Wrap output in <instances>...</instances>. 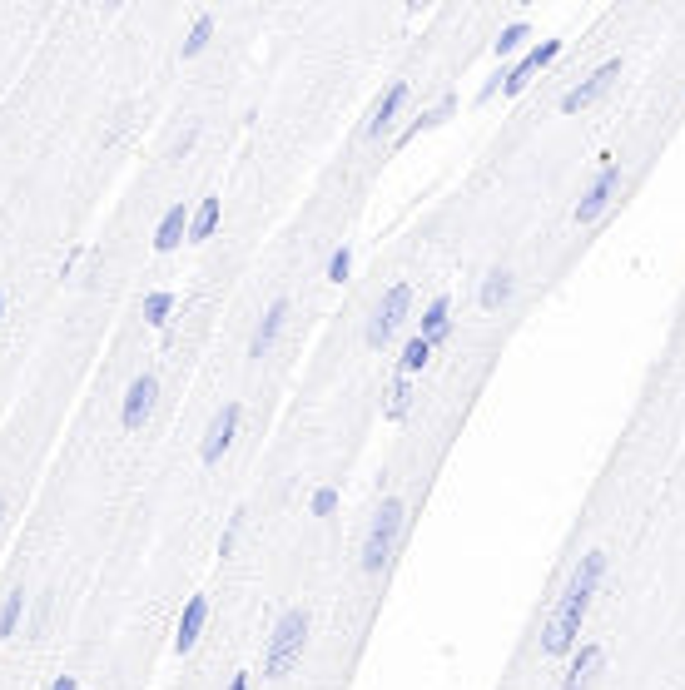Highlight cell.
<instances>
[{
    "label": "cell",
    "instance_id": "obj_1",
    "mask_svg": "<svg viewBox=\"0 0 685 690\" xmlns=\"http://www.w3.org/2000/svg\"><path fill=\"white\" fill-rule=\"evenodd\" d=\"M308 631H313V616L308 606H288L283 616L274 621L269 641H264V676L269 681H288V671L303 661L308 651Z\"/></svg>",
    "mask_w": 685,
    "mask_h": 690
},
{
    "label": "cell",
    "instance_id": "obj_2",
    "mask_svg": "<svg viewBox=\"0 0 685 690\" xmlns=\"http://www.w3.org/2000/svg\"><path fill=\"white\" fill-rule=\"evenodd\" d=\"M403 522H408V507L403 497H383V507L373 512L368 532H363V547H358V571L363 576H378L393 552H398V537H403Z\"/></svg>",
    "mask_w": 685,
    "mask_h": 690
},
{
    "label": "cell",
    "instance_id": "obj_3",
    "mask_svg": "<svg viewBox=\"0 0 685 690\" xmlns=\"http://www.w3.org/2000/svg\"><path fill=\"white\" fill-rule=\"evenodd\" d=\"M412 313V283H393L383 298H378V308H373V318H368V348H388L393 338H398V328L408 323Z\"/></svg>",
    "mask_w": 685,
    "mask_h": 690
},
{
    "label": "cell",
    "instance_id": "obj_4",
    "mask_svg": "<svg viewBox=\"0 0 685 690\" xmlns=\"http://www.w3.org/2000/svg\"><path fill=\"white\" fill-rule=\"evenodd\" d=\"M616 194H621V159H606L601 164V174L586 184V194L576 199V224H596L611 204H616Z\"/></svg>",
    "mask_w": 685,
    "mask_h": 690
},
{
    "label": "cell",
    "instance_id": "obj_5",
    "mask_svg": "<svg viewBox=\"0 0 685 690\" xmlns=\"http://www.w3.org/2000/svg\"><path fill=\"white\" fill-rule=\"evenodd\" d=\"M581 621H586V606L556 601L551 621L542 626V651H547V656H571V651L581 646Z\"/></svg>",
    "mask_w": 685,
    "mask_h": 690
},
{
    "label": "cell",
    "instance_id": "obj_6",
    "mask_svg": "<svg viewBox=\"0 0 685 690\" xmlns=\"http://www.w3.org/2000/svg\"><path fill=\"white\" fill-rule=\"evenodd\" d=\"M239 422H244V403H224L214 422H209V432H204V442H199V462L204 467H214L229 447H234V437H239Z\"/></svg>",
    "mask_w": 685,
    "mask_h": 690
},
{
    "label": "cell",
    "instance_id": "obj_7",
    "mask_svg": "<svg viewBox=\"0 0 685 690\" xmlns=\"http://www.w3.org/2000/svg\"><path fill=\"white\" fill-rule=\"evenodd\" d=\"M601 581H606V552H601V547H591V552L576 561V571H571V581H566L561 601H571V606H586V611H591V596L601 591Z\"/></svg>",
    "mask_w": 685,
    "mask_h": 690
},
{
    "label": "cell",
    "instance_id": "obj_8",
    "mask_svg": "<svg viewBox=\"0 0 685 690\" xmlns=\"http://www.w3.org/2000/svg\"><path fill=\"white\" fill-rule=\"evenodd\" d=\"M561 50H566V40H542V45H532V50L502 75V95H522V90L532 85V75H542Z\"/></svg>",
    "mask_w": 685,
    "mask_h": 690
},
{
    "label": "cell",
    "instance_id": "obj_9",
    "mask_svg": "<svg viewBox=\"0 0 685 690\" xmlns=\"http://www.w3.org/2000/svg\"><path fill=\"white\" fill-rule=\"evenodd\" d=\"M154 403H159V378H154V373H139L135 383H130V393H125L120 427H125V432H144V422H149V413H154Z\"/></svg>",
    "mask_w": 685,
    "mask_h": 690
},
{
    "label": "cell",
    "instance_id": "obj_10",
    "mask_svg": "<svg viewBox=\"0 0 685 690\" xmlns=\"http://www.w3.org/2000/svg\"><path fill=\"white\" fill-rule=\"evenodd\" d=\"M621 75V60H606V65H596L581 85H571L566 95H561V115H576V110H586L591 100H601L606 90H611V80Z\"/></svg>",
    "mask_w": 685,
    "mask_h": 690
},
{
    "label": "cell",
    "instance_id": "obj_11",
    "mask_svg": "<svg viewBox=\"0 0 685 690\" xmlns=\"http://www.w3.org/2000/svg\"><path fill=\"white\" fill-rule=\"evenodd\" d=\"M204 626H209V596H189L184 611H179V626H174V651L189 656V651L199 646Z\"/></svg>",
    "mask_w": 685,
    "mask_h": 690
},
{
    "label": "cell",
    "instance_id": "obj_12",
    "mask_svg": "<svg viewBox=\"0 0 685 690\" xmlns=\"http://www.w3.org/2000/svg\"><path fill=\"white\" fill-rule=\"evenodd\" d=\"M288 313H293L288 298H274V303L264 308V318H259V328H254V338H249V358H269V353H274L278 333H283V323H288Z\"/></svg>",
    "mask_w": 685,
    "mask_h": 690
},
{
    "label": "cell",
    "instance_id": "obj_13",
    "mask_svg": "<svg viewBox=\"0 0 685 690\" xmlns=\"http://www.w3.org/2000/svg\"><path fill=\"white\" fill-rule=\"evenodd\" d=\"M601 666H606V651H601L596 641L576 646V651H571V666H566V681H561V690H586L596 676H601Z\"/></svg>",
    "mask_w": 685,
    "mask_h": 690
},
{
    "label": "cell",
    "instance_id": "obj_14",
    "mask_svg": "<svg viewBox=\"0 0 685 690\" xmlns=\"http://www.w3.org/2000/svg\"><path fill=\"white\" fill-rule=\"evenodd\" d=\"M403 100H408V80H393L388 85V95L373 105V115H368V125H363V139H383L393 130V120H398V110H403Z\"/></svg>",
    "mask_w": 685,
    "mask_h": 690
},
{
    "label": "cell",
    "instance_id": "obj_15",
    "mask_svg": "<svg viewBox=\"0 0 685 690\" xmlns=\"http://www.w3.org/2000/svg\"><path fill=\"white\" fill-rule=\"evenodd\" d=\"M417 338H427L432 348L452 338V298H447V293H437V298L422 308V318H417Z\"/></svg>",
    "mask_w": 685,
    "mask_h": 690
},
{
    "label": "cell",
    "instance_id": "obj_16",
    "mask_svg": "<svg viewBox=\"0 0 685 690\" xmlns=\"http://www.w3.org/2000/svg\"><path fill=\"white\" fill-rule=\"evenodd\" d=\"M179 244H189V209L184 204H169L159 229H154V254H174Z\"/></svg>",
    "mask_w": 685,
    "mask_h": 690
},
{
    "label": "cell",
    "instance_id": "obj_17",
    "mask_svg": "<svg viewBox=\"0 0 685 690\" xmlns=\"http://www.w3.org/2000/svg\"><path fill=\"white\" fill-rule=\"evenodd\" d=\"M452 115H457V95H442V100H437L432 110H422V115L412 120L408 130L398 135V149H403V144H412V139H417V135H427V130H442V125H447Z\"/></svg>",
    "mask_w": 685,
    "mask_h": 690
},
{
    "label": "cell",
    "instance_id": "obj_18",
    "mask_svg": "<svg viewBox=\"0 0 685 690\" xmlns=\"http://www.w3.org/2000/svg\"><path fill=\"white\" fill-rule=\"evenodd\" d=\"M512 293H517V274L512 269H492V274L482 278V288H477V303L487 313H497L502 303H512Z\"/></svg>",
    "mask_w": 685,
    "mask_h": 690
},
{
    "label": "cell",
    "instance_id": "obj_19",
    "mask_svg": "<svg viewBox=\"0 0 685 690\" xmlns=\"http://www.w3.org/2000/svg\"><path fill=\"white\" fill-rule=\"evenodd\" d=\"M219 214H224L219 194H204V199H199V209L189 214V244H204V239H214V229H219Z\"/></svg>",
    "mask_w": 685,
    "mask_h": 690
},
{
    "label": "cell",
    "instance_id": "obj_20",
    "mask_svg": "<svg viewBox=\"0 0 685 690\" xmlns=\"http://www.w3.org/2000/svg\"><path fill=\"white\" fill-rule=\"evenodd\" d=\"M25 621V586H10L5 601H0V641H10Z\"/></svg>",
    "mask_w": 685,
    "mask_h": 690
},
{
    "label": "cell",
    "instance_id": "obj_21",
    "mask_svg": "<svg viewBox=\"0 0 685 690\" xmlns=\"http://www.w3.org/2000/svg\"><path fill=\"white\" fill-rule=\"evenodd\" d=\"M432 353H437V348H432L427 338H417V333H412L408 343H403V358H398V373H403V378H417V373H422V368L432 363Z\"/></svg>",
    "mask_w": 685,
    "mask_h": 690
},
{
    "label": "cell",
    "instance_id": "obj_22",
    "mask_svg": "<svg viewBox=\"0 0 685 690\" xmlns=\"http://www.w3.org/2000/svg\"><path fill=\"white\" fill-rule=\"evenodd\" d=\"M209 40H214V15H194L189 35L179 40V55H184V60H194V55H204V50H209Z\"/></svg>",
    "mask_w": 685,
    "mask_h": 690
},
{
    "label": "cell",
    "instance_id": "obj_23",
    "mask_svg": "<svg viewBox=\"0 0 685 690\" xmlns=\"http://www.w3.org/2000/svg\"><path fill=\"white\" fill-rule=\"evenodd\" d=\"M174 303H179V298H174L169 288H154V293H144L139 313H144V323H149V328H164V323H169V313H174Z\"/></svg>",
    "mask_w": 685,
    "mask_h": 690
},
{
    "label": "cell",
    "instance_id": "obj_24",
    "mask_svg": "<svg viewBox=\"0 0 685 690\" xmlns=\"http://www.w3.org/2000/svg\"><path fill=\"white\" fill-rule=\"evenodd\" d=\"M412 398H417V393H412V378L398 373V383H393V393H388V408H383V417H388V422H403V417L412 413Z\"/></svg>",
    "mask_w": 685,
    "mask_h": 690
},
{
    "label": "cell",
    "instance_id": "obj_25",
    "mask_svg": "<svg viewBox=\"0 0 685 690\" xmlns=\"http://www.w3.org/2000/svg\"><path fill=\"white\" fill-rule=\"evenodd\" d=\"M522 40H532V25H527V20H512V25L492 40V55H497V60H502V55H517Z\"/></svg>",
    "mask_w": 685,
    "mask_h": 690
},
{
    "label": "cell",
    "instance_id": "obj_26",
    "mask_svg": "<svg viewBox=\"0 0 685 690\" xmlns=\"http://www.w3.org/2000/svg\"><path fill=\"white\" fill-rule=\"evenodd\" d=\"M308 512H313V517H333V512H338V487H313Z\"/></svg>",
    "mask_w": 685,
    "mask_h": 690
},
{
    "label": "cell",
    "instance_id": "obj_27",
    "mask_svg": "<svg viewBox=\"0 0 685 690\" xmlns=\"http://www.w3.org/2000/svg\"><path fill=\"white\" fill-rule=\"evenodd\" d=\"M348 274H353V249L343 244V249H333V259H328V283H343Z\"/></svg>",
    "mask_w": 685,
    "mask_h": 690
},
{
    "label": "cell",
    "instance_id": "obj_28",
    "mask_svg": "<svg viewBox=\"0 0 685 690\" xmlns=\"http://www.w3.org/2000/svg\"><path fill=\"white\" fill-rule=\"evenodd\" d=\"M239 532H244V512H234V517H229V527H224V537H219V556H229V552H234Z\"/></svg>",
    "mask_w": 685,
    "mask_h": 690
},
{
    "label": "cell",
    "instance_id": "obj_29",
    "mask_svg": "<svg viewBox=\"0 0 685 690\" xmlns=\"http://www.w3.org/2000/svg\"><path fill=\"white\" fill-rule=\"evenodd\" d=\"M194 139H199V125H189V130H184V135L174 139V159H184V154H189V149H194Z\"/></svg>",
    "mask_w": 685,
    "mask_h": 690
},
{
    "label": "cell",
    "instance_id": "obj_30",
    "mask_svg": "<svg viewBox=\"0 0 685 690\" xmlns=\"http://www.w3.org/2000/svg\"><path fill=\"white\" fill-rule=\"evenodd\" d=\"M50 690H80V681H75V676H55V681H50Z\"/></svg>",
    "mask_w": 685,
    "mask_h": 690
},
{
    "label": "cell",
    "instance_id": "obj_31",
    "mask_svg": "<svg viewBox=\"0 0 685 690\" xmlns=\"http://www.w3.org/2000/svg\"><path fill=\"white\" fill-rule=\"evenodd\" d=\"M224 690H249V671H239V676H229V686Z\"/></svg>",
    "mask_w": 685,
    "mask_h": 690
},
{
    "label": "cell",
    "instance_id": "obj_32",
    "mask_svg": "<svg viewBox=\"0 0 685 690\" xmlns=\"http://www.w3.org/2000/svg\"><path fill=\"white\" fill-rule=\"evenodd\" d=\"M0 323H5V288H0Z\"/></svg>",
    "mask_w": 685,
    "mask_h": 690
},
{
    "label": "cell",
    "instance_id": "obj_33",
    "mask_svg": "<svg viewBox=\"0 0 685 690\" xmlns=\"http://www.w3.org/2000/svg\"><path fill=\"white\" fill-rule=\"evenodd\" d=\"M0 522H5V492H0Z\"/></svg>",
    "mask_w": 685,
    "mask_h": 690
},
{
    "label": "cell",
    "instance_id": "obj_34",
    "mask_svg": "<svg viewBox=\"0 0 685 690\" xmlns=\"http://www.w3.org/2000/svg\"><path fill=\"white\" fill-rule=\"evenodd\" d=\"M80 690H85V686H80Z\"/></svg>",
    "mask_w": 685,
    "mask_h": 690
}]
</instances>
